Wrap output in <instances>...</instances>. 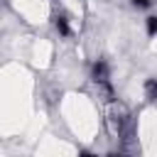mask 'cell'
I'll return each instance as SVG.
<instances>
[{"label": "cell", "mask_w": 157, "mask_h": 157, "mask_svg": "<svg viewBox=\"0 0 157 157\" xmlns=\"http://www.w3.org/2000/svg\"><path fill=\"white\" fill-rule=\"evenodd\" d=\"M93 78H96L98 83H103V86L110 91V81H108V66H105V61H96V64H93Z\"/></svg>", "instance_id": "1"}, {"label": "cell", "mask_w": 157, "mask_h": 157, "mask_svg": "<svg viewBox=\"0 0 157 157\" xmlns=\"http://www.w3.org/2000/svg\"><path fill=\"white\" fill-rule=\"evenodd\" d=\"M145 91H147V96H150L152 101H157V78H147Z\"/></svg>", "instance_id": "2"}, {"label": "cell", "mask_w": 157, "mask_h": 157, "mask_svg": "<svg viewBox=\"0 0 157 157\" xmlns=\"http://www.w3.org/2000/svg\"><path fill=\"white\" fill-rule=\"evenodd\" d=\"M56 29H59V34H64V37H69V34H71L66 17H56Z\"/></svg>", "instance_id": "3"}, {"label": "cell", "mask_w": 157, "mask_h": 157, "mask_svg": "<svg viewBox=\"0 0 157 157\" xmlns=\"http://www.w3.org/2000/svg\"><path fill=\"white\" fill-rule=\"evenodd\" d=\"M147 34L150 37H155L157 34V17L152 15V17H147Z\"/></svg>", "instance_id": "4"}, {"label": "cell", "mask_w": 157, "mask_h": 157, "mask_svg": "<svg viewBox=\"0 0 157 157\" xmlns=\"http://www.w3.org/2000/svg\"><path fill=\"white\" fill-rule=\"evenodd\" d=\"M132 2H135V5H140V7H147V5H150V0H132Z\"/></svg>", "instance_id": "5"}]
</instances>
